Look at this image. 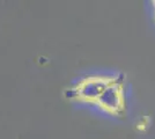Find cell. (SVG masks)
Returning a JSON list of instances; mask_svg holds the SVG:
<instances>
[{"mask_svg": "<svg viewBox=\"0 0 155 139\" xmlns=\"http://www.w3.org/2000/svg\"><path fill=\"white\" fill-rule=\"evenodd\" d=\"M114 80V78L107 75H91L84 78L67 91V98L94 106L100 95Z\"/></svg>", "mask_w": 155, "mask_h": 139, "instance_id": "cell-1", "label": "cell"}, {"mask_svg": "<svg viewBox=\"0 0 155 139\" xmlns=\"http://www.w3.org/2000/svg\"><path fill=\"white\" fill-rule=\"evenodd\" d=\"M153 7H154V11H155V1H153Z\"/></svg>", "mask_w": 155, "mask_h": 139, "instance_id": "cell-3", "label": "cell"}, {"mask_svg": "<svg viewBox=\"0 0 155 139\" xmlns=\"http://www.w3.org/2000/svg\"><path fill=\"white\" fill-rule=\"evenodd\" d=\"M94 106L110 115L116 116L122 114L125 109L123 85L119 84L117 79H115L100 95Z\"/></svg>", "mask_w": 155, "mask_h": 139, "instance_id": "cell-2", "label": "cell"}]
</instances>
